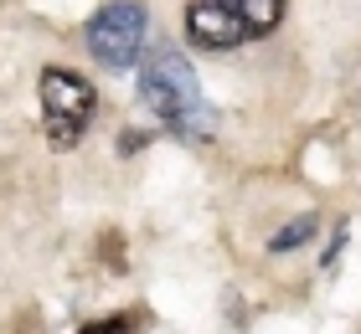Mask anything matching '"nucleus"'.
Wrapping results in <instances>:
<instances>
[{
  "mask_svg": "<svg viewBox=\"0 0 361 334\" xmlns=\"http://www.w3.org/2000/svg\"><path fill=\"white\" fill-rule=\"evenodd\" d=\"M140 103L186 144H212L217 139V108L202 98L191 62L180 46H150L140 57Z\"/></svg>",
  "mask_w": 361,
  "mask_h": 334,
  "instance_id": "1",
  "label": "nucleus"
},
{
  "mask_svg": "<svg viewBox=\"0 0 361 334\" xmlns=\"http://www.w3.org/2000/svg\"><path fill=\"white\" fill-rule=\"evenodd\" d=\"M83 41L93 62H104L109 72H129V67H140L145 41H150V11L140 0H109L88 15Z\"/></svg>",
  "mask_w": 361,
  "mask_h": 334,
  "instance_id": "4",
  "label": "nucleus"
},
{
  "mask_svg": "<svg viewBox=\"0 0 361 334\" xmlns=\"http://www.w3.org/2000/svg\"><path fill=\"white\" fill-rule=\"evenodd\" d=\"M341 252H346V226H336V237H331V247H325L320 267H336V262H341Z\"/></svg>",
  "mask_w": 361,
  "mask_h": 334,
  "instance_id": "7",
  "label": "nucleus"
},
{
  "mask_svg": "<svg viewBox=\"0 0 361 334\" xmlns=\"http://www.w3.org/2000/svg\"><path fill=\"white\" fill-rule=\"evenodd\" d=\"M315 231H320V216H315V211H300L294 221H284V226H279L274 237H269V252H274V257H284V252H294V247L315 242Z\"/></svg>",
  "mask_w": 361,
  "mask_h": 334,
  "instance_id": "5",
  "label": "nucleus"
},
{
  "mask_svg": "<svg viewBox=\"0 0 361 334\" xmlns=\"http://www.w3.org/2000/svg\"><path fill=\"white\" fill-rule=\"evenodd\" d=\"M289 0H186V37L207 52L264 41L284 21Z\"/></svg>",
  "mask_w": 361,
  "mask_h": 334,
  "instance_id": "2",
  "label": "nucleus"
},
{
  "mask_svg": "<svg viewBox=\"0 0 361 334\" xmlns=\"http://www.w3.org/2000/svg\"><path fill=\"white\" fill-rule=\"evenodd\" d=\"M37 93H42L47 144H52V149H73L88 134L93 113H98V88L78 72V67H42Z\"/></svg>",
  "mask_w": 361,
  "mask_h": 334,
  "instance_id": "3",
  "label": "nucleus"
},
{
  "mask_svg": "<svg viewBox=\"0 0 361 334\" xmlns=\"http://www.w3.org/2000/svg\"><path fill=\"white\" fill-rule=\"evenodd\" d=\"M140 144H145V134H140V129H124V144H119V149H124V155H135V149H140Z\"/></svg>",
  "mask_w": 361,
  "mask_h": 334,
  "instance_id": "8",
  "label": "nucleus"
},
{
  "mask_svg": "<svg viewBox=\"0 0 361 334\" xmlns=\"http://www.w3.org/2000/svg\"><path fill=\"white\" fill-rule=\"evenodd\" d=\"M145 319L140 314H114V319H98V324H83L78 334H129V329H140Z\"/></svg>",
  "mask_w": 361,
  "mask_h": 334,
  "instance_id": "6",
  "label": "nucleus"
}]
</instances>
